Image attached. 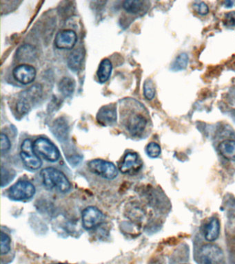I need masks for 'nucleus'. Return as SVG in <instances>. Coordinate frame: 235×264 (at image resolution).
<instances>
[{
  "label": "nucleus",
  "instance_id": "3",
  "mask_svg": "<svg viewBox=\"0 0 235 264\" xmlns=\"http://www.w3.org/2000/svg\"><path fill=\"white\" fill-rule=\"evenodd\" d=\"M20 157L24 165L30 170H38L42 165V162L34 150L33 143L30 139H26L23 142Z\"/></svg>",
  "mask_w": 235,
  "mask_h": 264
},
{
  "label": "nucleus",
  "instance_id": "14",
  "mask_svg": "<svg viewBox=\"0 0 235 264\" xmlns=\"http://www.w3.org/2000/svg\"><path fill=\"white\" fill-rule=\"evenodd\" d=\"M51 130L59 141L63 142L67 139L69 127L67 121L64 118H59L55 120Z\"/></svg>",
  "mask_w": 235,
  "mask_h": 264
},
{
  "label": "nucleus",
  "instance_id": "22",
  "mask_svg": "<svg viewBox=\"0 0 235 264\" xmlns=\"http://www.w3.org/2000/svg\"><path fill=\"white\" fill-rule=\"evenodd\" d=\"M189 63V56L187 54L181 53L176 58L173 64L171 66V70L173 71H179L185 69Z\"/></svg>",
  "mask_w": 235,
  "mask_h": 264
},
{
  "label": "nucleus",
  "instance_id": "9",
  "mask_svg": "<svg viewBox=\"0 0 235 264\" xmlns=\"http://www.w3.org/2000/svg\"><path fill=\"white\" fill-rule=\"evenodd\" d=\"M142 163L139 156L135 153H128L119 166V170L124 174L134 175L139 172Z\"/></svg>",
  "mask_w": 235,
  "mask_h": 264
},
{
  "label": "nucleus",
  "instance_id": "18",
  "mask_svg": "<svg viewBox=\"0 0 235 264\" xmlns=\"http://www.w3.org/2000/svg\"><path fill=\"white\" fill-rule=\"evenodd\" d=\"M220 224L217 218H212L205 229L204 236L206 240L214 241L219 237Z\"/></svg>",
  "mask_w": 235,
  "mask_h": 264
},
{
  "label": "nucleus",
  "instance_id": "26",
  "mask_svg": "<svg viewBox=\"0 0 235 264\" xmlns=\"http://www.w3.org/2000/svg\"><path fill=\"white\" fill-rule=\"evenodd\" d=\"M11 142L7 135H1V152L2 154H7L11 149Z\"/></svg>",
  "mask_w": 235,
  "mask_h": 264
},
{
  "label": "nucleus",
  "instance_id": "10",
  "mask_svg": "<svg viewBox=\"0 0 235 264\" xmlns=\"http://www.w3.org/2000/svg\"><path fill=\"white\" fill-rule=\"evenodd\" d=\"M13 75L17 82L22 84L27 85L35 80L36 70L33 66L22 64L15 68L13 71Z\"/></svg>",
  "mask_w": 235,
  "mask_h": 264
},
{
  "label": "nucleus",
  "instance_id": "29",
  "mask_svg": "<svg viewBox=\"0 0 235 264\" xmlns=\"http://www.w3.org/2000/svg\"><path fill=\"white\" fill-rule=\"evenodd\" d=\"M233 3H233L232 1H226L224 3L225 7H227V8H229V7H232Z\"/></svg>",
  "mask_w": 235,
  "mask_h": 264
},
{
  "label": "nucleus",
  "instance_id": "12",
  "mask_svg": "<svg viewBox=\"0 0 235 264\" xmlns=\"http://www.w3.org/2000/svg\"><path fill=\"white\" fill-rule=\"evenodd\" d=\"M147 120L142 114H133L129 117L127 121V129L133 137H139L147 127Z\"/></svg>",
  "mask_w": 235,
  "mask_h": 264
},
{
  "label": "nucleus",
  "instance_id": "15",
  "mask_svg": "<svg viewBox=\"0 0 235 264\" xmlns=\"http://www.w3.org/2000/svg\"><path fill=\"white\" fill-rule=\"evenodd\" d=\"M37 50L35 47L30 44L23 45L16 52L17 58L19 61H33L37 58Z\"/></svg>",
  "mask_w": 235,
  "mask_h": 264
},
{
  "label": "nucleus",
  "instance_id": "28",
  "mask_svg": "<svg viewBox=\"0 0 235 264\" xmlns=\"http://www.w3.org/2000/svg\"><path fill=\"white\" fill-rule=\"evenodd\" d=\"M195 10L197 11V12L201 16H206L208 13L209 11V9L206 3H203V2H200V3H196V5H195Z\"/></svg>",
  "mask_w": 235,
  "mask_h": 264
},
{
  "label": "nucleus",
  "instance_id": "6",
  "mask_svg": "<svg viewBox=\"0 0 235 264\" xmlns=\"http://www.w3.org/2000/svg\"><path fill=\"white\" fill-rule=\"evenodd\" d=\"M36 154L42 156L50 162H56L60 159V154L58 148L45 138H39L33 143Z\"/></svg>",
  "mask_w": 235,
  "mask_h": 264
},
{
  "label": "nucleus",
  "instance_id": "24",
  "mask_svg": "<svg viewBox=\"0 0 235 264\" xmlns=\"http://www.w3.org/2000/svg\"><path fill=\"white\" fill-rule=\"evenodd\" d=\"M11 250V238L7 233L1 232V253L5 255Z\"/></svg>",
  "mask_w": 235,
  "mask_h": 264
},
{
  "label": "nucleus",
  "instance_id": "20",
  "mask_svg": "<svg viewBox=\"0 0 235 264\" xmlns=\"http://www.w3.org/2000/svg\"><path fill=\"white\" fill-rule=\"evenodd\" d=\"M75 82L70 77H64L59 83V89L64 97H71L75 91Z\"/></svg>",
  "mask_w": 235,
  "mask_h": 264
},
{
  "label": "nucleus",
  "instance_id": "5",
  "mask_svg": "<svg viewBox=\"0 0 235 264\" xmlns=\"http://www.w3.org/2000/svg\"><path fill=\"white\" fill-rule=\"evenodd\" d=\"M35 186L28 181H19L9 189V197L14 201H27L35 193Z\"/></svg>",
  "mask_w": 235,
  "mask_h": 264
},
{
  "label": "nucleus",
  "instance_id": "7",
  "mask_svg": "<svg viewBox=\"0 0 235 264\" xmlns=\"http://www.w3.org/2000/svg\"><path fill=\"white\" fill-rule=\"evenodd\" d=\"M222 250L214 244H206L201 250V259L202 264H221L223 263Z\"/></svg>",
  "mask_w": 235,
  "mask_h": 264
},
{
  "label": "nucleus",
  "instance_id": "4",
  "mask_svg": "<svg viewBox=\"0 0 235 264\" xmlns=\"http://www.w3.org/2000/svg\"><path fill=\"white\" fill-rule=\"evenodd\" d=\"M89 170L102 178L111 180L118 175L116 167L111 162L102 159L91 160L88 164Z\"/></svg>",
  "mask_w": 235,
  "mask_h": 264
},
{
  "label": "nucleus",
  "instance_id": "8",
  "mask_svg": "<svg viewBox=\"0 0 235 264\" xmlns=\"http://www.w3.org/2000/svg\"><path fill=\"white\" fill-rule=\"evenodd\" d=\"M104 214L96 207H88L82 212V224L86 230L95 229L104 221Z\"/></svg>",
  "mask_w": 235,
  "mask_h": 264
},
{
  "label": "nucleus",
  "instance_id": "21",
  "mask_svg": "<svg viewBox=\"0 0 235 264\" xmlns=\"http://www.w3.org/2000/svg\"><path fill=\"white\" fill-rule=\"evenodd\" d=\"M144 2L139 0H128L125 1L123 4V7L126 11V12L130 13H138L142 10L143 8Z\"/></svg>",
  "mask_w": 235,
  "mask_h": 264
},
{
  "label": "nucleus",
  "instance_id": "30",
  "mask_svg": "<svg viewBox=\"0 0 235 264\" xmlns=\"http://www.w3.org/2000/svg\"><path fill=\"white\" fill-rule=\"evenodd\" d=\"M52 264H68V263H52Z\"/></svg>",
  "mask_w": 235,
  "mask_h": 264
},
{
  "label": "nucleus",
  "instance_id": "2",
  "mask_svg": "<svg viewBox=\"0 0 235 264\" xmlns=\"http://www.w3.org/2000/svg\"><path fill=\"white\" fill-rule=\"evenodd\" d=\"M42 94V87L37 84L30 87L20 94L17 103V112L20 115L27 114L31 109L32 105L40 99Z\"/></svg>",
  "mask_w": 235,
  "mask_h": 264
},
{
  "label": "nucleus",
  "instance_id": "19",
  "mask_svg": "<svg viewBox=\"0 0 235 264\" xmlns=\"http://www.w3.org/2000/svg\"><path fill=\"white\" fill-rule=\"evenodd\" d=\"M112 71H113V65L111 61L108 58H104L99 65L98 73H97L99 81L102 84L107 82L111 77Z\"/></svg>",
  "mask_w": 235,
  "mask_h": 264
},
{
  "label": "nucleus",
  "instance_id": "13",
  "mask_svg": "<svg viewBox=\"0 0 235 264\" xmlns=\"http://www.w3.org/2000/svg\"><path fill=\"white\" fill-rule=\"evenodd\" d=\"M97 120L102 125H112L117 120L116 107L113 105L102 107L97 114Z\"/></svg>",
  "mask_w": 235,
  "mask_h": 264
},
{
  "label": "nucleus",
  "instance_id": "11",
  "mask_svg": "<svg viewBox=\"0 0 235 264\" xmlns=\"http://www.w3.org/2000/svg\"><path fill=\"white\" fill-rule=\"evenodd\" d=\"M77 35L72 30H63L57 34L55 44L59 49L71 50L77 42Z\"/></svg>",
  "mask_w": 235,
  "mask_h": 264
},
{
  "label": "nucleus",
  "instance_id": "17",
  "mask_svg": "<svg viewBox=\"0 0 235 264\" xmlns=\"http://www.w3.org/2000/svg\"><path fill=\"white\" fill-rule=\"evenodd\" d=\"M218 150L221 156L225 159L235 162V141H223L220 143Z\"/></svg>",
  "mask_w": 235,
  "mask_h": 264
},
{
  "label": "nucleus",
  "instance_id": "25",
  "mask_svg": "<svg viewBox=\"0 0 235 264\" xmlns=\"http://www.w3.org/2000/svg\"><path fill=\"white\" fill-rule=\"evenodd\" d=\"M147 153L148 156L152 158H156L159 157L161 154V148L156 143H151L147 145Z\"/></svg>",
  "mask_w": 235,
  "mask_h": 264
},
{
  "label": "nucleus",
  "instance_id": "27",
  "mask_svg": "<svg viewBox=\"0 0 235 264\" xmlns=\"http://www.w3.org/2000/svg\"><path fill=\"white\" fill-rule=\"evenodd\" d=\"M223 22L225 26L229 27L235 26V11L225 13Z\"/></svg>",
  "mask_w": 235,
  "mask_h": 264
},
{
  "label": "nucleus",
  "instance_id": "23",
  "mask_svg": "<svg viewBox=\"0 0 235 264\" xmlns=\"http://www.w3.org/2000/svg\"><path fill=\"white\" fill-rule=\"evenodd\" d=\"M144 97L148 100H152L155 97V88L151 79H147L144 85Z\"/></svg>",
  "mask_w": 235,
  "mask_h": 264
},
{
  "label": "nucleus",
  "instance_id": "1",
  "mask_svg": "<svg viewBox=\"0 0 235 264\" xmlns=\"http://www.w3.org/2000/svg\"><path fill=\"white\" fill-rule=\"evenodd\" d=\"M43 185L51 190L66 193L71 190V184L62 171L53 167H47L41 171Z\"/></svg>",
  "mask_w": 235,
  "mask_h": 264
},
{
  "label": "nucleus",
  "instance_id": "16",
  "mask_svg": "<svg viewBox=\"0 0 235 264\" xmlns=\"http://www.w3.org/2000/svg\"><path fill=\"white\" fill-rule=\"evenodd\" d=\"M84 52L83 49L77 48L74 50L68 58V65L73 71H78L82 65Z\"/></svg>",
  "mask_w": 235,
  "mask_h": 264
}]
</instances>
